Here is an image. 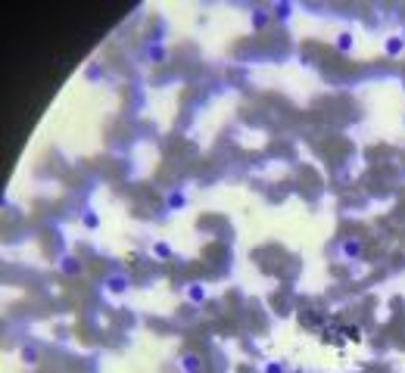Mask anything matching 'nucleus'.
Returning <instances> with one entry per match:
<instances>
[{"instance_id":"nucleus-1","label":"nucleus","mask_w":405,"mask_h":373,"mask_svg":"<svg viewBox=\"0 0 405 373\" xmlns=\"http://www.w3.org/2000/svg\"><path fill=\"white\" fill-rule=\"evenodd\" d=\"M103 289H106V293H115V296H122L125 289H128V277H122V274H112V277H106V280H103Z\"/></svg>"},{"instance_id":"nucleus-2","label":"nucleus","mask_w":405,"mask_h":373,"mask_svg":"<svg viewBox=\"0 0 405 373\" xmlns=\"http://www.w3.org/2000/svg\"><path fill=\"white\" fill-rule=\"evenodd\" d=\"M165 205L171 208V212H181V208L187 205V193H184V190H171V193L165 196Z\"/></svg>"},{"instance_id":"nucleus-3","label":"nucleus","mask_w":405,"mask_h":373,"mask_svg":"<svg viewBox=\"0 0 405 373\" xmlns=\"http://www.w3.org/2000/svg\"><path fill=\"white\" fill-rule=\"evenodd\" d=\"M153 255H156L159 261H168L171 255H175V249H171V243H165V240H156V243H153Z\"/></svg>"},{"instance_id":"nucleus-4","label":"nucleus","mask_w":405,"mask_h":373,"mask_svg":"<svg viewBox=\"0 0 405 373\" xmlns=\"http://www.w3.org/2000/svg\"><path fill=\"white\" fill-rule=\"evenodd\" d=\"M340 255H343V258H358V255H362V243H358V240H346L343 246H340Z\"/></svg>"},{"instance_id":"nucleus-5","label":"nucleus","mask_w":405,"mask_h":373,"mask_svg":"<svg viewBox=\"0 0 405 373\" xmlns=\"http://www.w3.org/2000/svg\"><path fill=\"white\" fill-rule=\"evenodd\" d=\"M165 56H168V50L162 44H150L147 47V60L150 62H165Z\"/></svg>"},{"instance_id":"nucleus-6","label":"nucleus","mask_w":405,"mask_h":373,"mask_svg":"<svg viewBox=\"0 0 405 373\" xmlns=\"http://www.w3.org/2000/svg\"><path fill=\"white\" fill-rule=\"evenodd\" d=\"M187 299L193 302V305H203V302H206V286L203 283H190L187 286Z\"/></svg>"},{"instance_id":"nucleus-7","label":"nucleus","mask_w":405,"mask_h":373,"mask_svg":"<svg viewBox=\"0 0 405 373\" xmlns=\"http://www.w3.org/2000/svg\"><path fill=\"white\" fill-rule=\"evenodd\" d=\"M384 47H387V56H399V53L405 50V41L399 38V34H393V38H387Z\"/></svg>"},{"instance_id":"nucleus-8","label":"nucleus","mask_w":405,"mask_h":373,"mask_svg":"<svg viewBox=\"0 0 405 373\" xmlns=\"http://www.w3.org/2000/svg\"><path fill=\"white\" fill-rule=\"evenodd\" d=\"M181 370H184V373H187V370H203V361L187 352V355H181Z\"/></svg>"},{"instance_id":"nucleus-9","label":"nucleus","mask_w":405,"mask_h":373,"mask_svg":"<svg viewBox=\"0 0 405 373\" xmlns=\"http://www.w3.org/2000/svg\"><path fill=\"white\" fill-rule=\"evenodd\" d=\"M249 19H252V25H256V28H268V9H262V6L252 9Z\"/></svg>"},{"instance_id":"nucleus-10","label":"nucleus","mask_w":405,"mask_h":373,"mask_svg":"<svg viewBox=\"0 0 405 373\" xmlns=\"http://www.w3.org/2000/svg\"><path fill=\"white\" fill-rule=\"evenodd\" d=\"M271 13L281 19V22H287V19H290V13H293V6H290V3H274V6H271Z\"/></svg>"},{"instance_id":"nucleus-11","label":"nucleus","mask_w":405,"mask_h":373,"mask_svg":"<svg viewBox=\"0 0 405 373\" xmlns=\"http://www.w3.org/2000/svg\"><path fill=\"white\" fill-rule=\"evenodd\" d=\"M81 221H84V227H87V230H97V227H100V215H97V212H90V208H87L84 215H81Z\"/></svg>"},{"instance_id":"nucleus-12","label":"nucleus","mask_w":405,"mask_h":373,"mask_svg":"<svg viewBox=\"0 0 405 373\" xmlns=\"http://www.w3.org/2000/svg\"><path fill=\"white\" fill-rule=\"evenodd\" d=\"M352 44H355V38H352L349 31H343L340 38H337V47H340V50H352Z\"/></svg>"},{"instance_id":"nucleus-13","label":"nucleus","mask_w":405,"mask_h":373,"mask_svg":"<svg viewBox=\"0 0 405 373\" xmlns=\"http://www.w3.org/2000/svg\"><path fill=\"white\" fill-rule=\"evenodd\" d=\"M265 373H287V364L284 361H271V364L265 367Z\"/></svg>"},{"instance_id":"nucleus-14","label":"nucleus","mask_w":405,"mask_h":373,"mask_svg":"<svg viewBox=\"0 0 405 373\" xmlns=\"http://www.w3.org/2000/svg\"><path fill=\"white\" fill-rule=\"evenodd\" d=\"M60 264H63V271H69V274H72V271H78V261H72V258H63Z\"/></svg>"},{"instance_id":"nucleus-15","label":"nucleus","mask_w":405,"mask_h":373,"mask_svg":"<svg viewBox=\"0 0 405 373\" xmlns=\"http://www.w3.org/2000/svg\"><path fill=\"white\" fill-rule=\"evenodd\" d=\"M346 336H349V339H362V330H358V326H349V330H346Z\"/></svg>"},{"instance_id":"nucleus-16","label":"nucleus","mask_w":405,"mask_h":373,"mask_svg":"<svg viewBox=\"0 0 405 373\" xmlns=\"http://www.w3.org/2000/svg\"><path fill=\"white\" fill-rule=\"evenodd\" d=\"M187 373H203V370H187Z\"/></svg>"}]
</instances>
